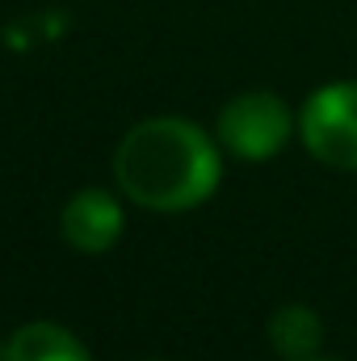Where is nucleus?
I'll return each mask as SVG.
<instances>
[{"mask_svg":"<svg viewBox=\"0 0 357 361\" xmlns=\"http://www.w3.org/2000/svg\"><path fill=\"white\" fill-rule=\"evenodd\" d=\"M298 135L303 147L324 160L328 169L357 173V85L337 80L307 97L298 109Z\"/></svg>","mask_w":357,"mask_h":361,"instance_id":"2","label":"nucleus"},{"mask_svg":"<svg viewBox=\"0 0 357 361\" xmlns=\"http://www.w3.org/2000/svg\"><path fill=\"white\" fill-rule=\"evenodd\" d=\"M122 206L114 193L105 189H80L68 206H63V219H59V231L63 240L76 248V252H89V257H101L118 244L122 235Z\"/></svg>","mask_w":357,"mask_h":361,"instance_id":"4","label":"nucleus"},{"mask_svg":"<svg viewBox=\"0 0 357 361\" xmlns=\"http://www.w3.org/2000/svg\"><path fill=\"white\" fill-rule=\"evenodd\" d=\"M269 349L277 353V357L286 361H307L320 353V345H324V324H320V315L311 311V307H303V302H290V307H277L273 315H269Z\"/></svg>","mask_w":357,"mask_h":361,"instance_id":"6","label":"nucleus"},{"mask_svg":"<svg viewBox=\"0 0 357 361\" xmlns=\"http://www.w3.org/2000/svg\"><path fill=\"white\" fill-rule=\"evenodd\" d=\"M4 361H92V357L85 349V341L76 332H68L63 324L34 319V324H21L8 336Z\"/></svg>","mask_w":357,"mask_h":361,"instance_id":"5","label":"nucleus"},{"mask_svg":"<svg viewBox=\"0 0 357 361\" xmlns=\"http://www.w3.org/2000/svg\"><path fill=\"white\" fill-rule=\"evenodd\" d=\"M0 361H4V345H0Z\"/></svg>","mask_w":357,"mask_h":361,"instance_id":"7","label":"nucleus"},{"mask_svg":"<svg viewBox=\"0 0 357 361\" xmlns=\"http://www.w3.org/2000/svg\"><path fill=\"white\" fill-rule=\"evenodd\" d=\"M307 361H324V357H307Z\"/></svg>","mask_w":357,"mask_h":361,"instance_id":"8","label":"nucleus"},{"mask_svg":"<svg viewBox=\"0 0 357 361\" xmlns=\"http://www.w3.org/2000/svg\"><path fill=\"white\" fill-rule=\"evenodd\" d=\"M294 130V114L273 92H240L219 109V143L248 164L273 160Z\"/></svg>","mask_w":357,"mask_h":361,"instance_id":"3","label":"nucleus"},{"mask_svg":"<svg viewBox=\"0 0 357 361\" xmlns=\"http://www.w3.org/2000/svg\"><path fill=\"white\" fill-rule=\"evenodd\" d=\"M114 177L135 206L181 214L219 189L223 164L202 126L185 118H147L122 135L114 152Z\"/></svg>","mask_w":357,"mask_h":361,"instance_id":"1","label":"nucleus"}]
</instances>
